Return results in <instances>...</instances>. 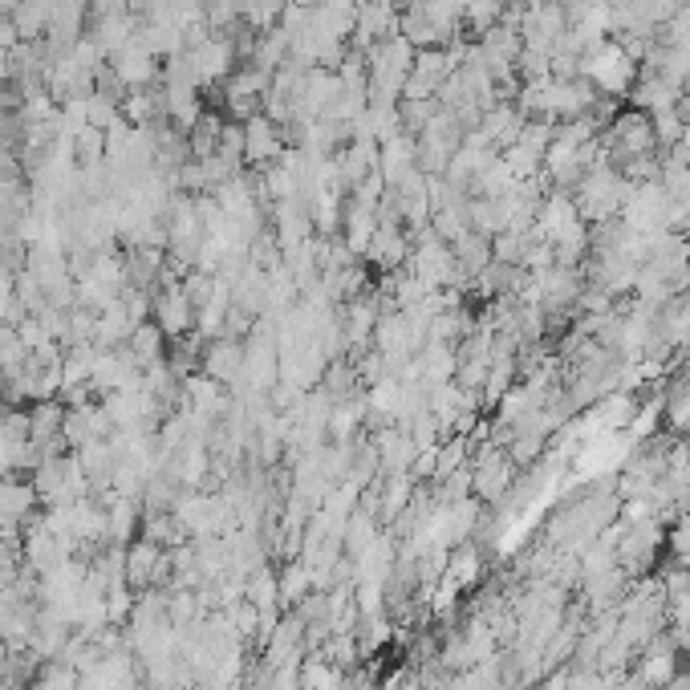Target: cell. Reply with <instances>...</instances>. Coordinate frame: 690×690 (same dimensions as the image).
Returning a JSON list of instances; mask_svg holds the SVG:
<instances>
[{"mask_svg": "<svg viewBox=\"0 0 690 690\" xmlns=\"http://www.w3.org/2000/svg\"><path fill=\"white\" fill-rule=\"evenodd\" d=\"M581 77L605 98H629L633 81H638V62L617 41H601V46L585 49Z\"/></svg>", "mask_w": 690, "mask_h": 690, "instance_id": "1", "label": "cell"}, {"mask_svg": "<svg viewBox=\"0 0 690 690\" xmlns=\"http://www.w3.org/2000/svg\"><path fill=\"white\" fill-rule=\"evenodd\" d=\"M154 325L167 334V338H184V334H196V305L184 292V285L167 280V289L154 292Z\"/></svg>", "mask_w": 690, "mask_h": 690, "instance_id": "2", "label": "cell"}, {"mask_svg": "<svg viewBox=\"0 0 690 690\" xmlns=\"http://www.w3.org/2000/svg\"><path fill=\"white\" fill-rule=\"evenodd\" d=\"M638 682H645L650 690H666L678 678V642L654 638L650 645H642V658H638Z\"/></svg>", "mask_w": 690, "mask_h": 690, "instance_id": "3", "label": "cell"}, {"mask_svg": "<svg viewBox=\"0 0 690 690\" xmlns=\"http://www.w3.org/2000/svg\"><path fill=\"white\" fill-rule=\"evenodd\" d=\"M231 58H236V49L228 37H208L196 46V53H187V65H191L196 81H215V77H228Z\"/></svg>", "mask_w": 690, "mask_h": 690, "instance_id": "4", "label": "cell"}, {"mask_svg": "<svg viewBox=\"0 0 690 690\" xmlns=\"http://www.w3.org/2000/svg\"><path fill=\"white\" fill-rule=\"evenodd\" d=\"M159 556H163V544H154V540L138 537L126 544V585L135 589V593H147L154 581V565H159Z\"/></svg>", "mask_w": 690, "mask_h": 690, "instance_id": "5", "label": "cell"}, {"mask_svg": "<svg viewBox=\"0 0 690 690\" xmlns=\"http://www.w3.org/2000/svg\"><path fill=\"white\" fill-rule=\"evenodd\" d=\"M126 350L135 353V362L142 369L159 366V362L167 357V334L154 322H138L135 329H130V338H126Z\"/></svg>", "mask_w": 690, "mask_h": 690, "instance_id": "6", "label": "cell"}, {"mask_svg": "<svg viewBox=\"0 0 690 690\" xmlns=\"http://www.w3.org/2000/svg\"><path fill=\"white\" fill-rule=\"evenodd\" d=\"M41 690H81V675H77L74 666H65V662H49L46 670H41Z\"/></svg>", "mask_w": 690, "mask_h": 690, "instance_id": "7", "label": "cell"}, {"mask_svg": "<svg viewBox=\"0 0 690 690\" xmlns=\"http://www.w3.org/2000/svg\"><path fill=\"white\" fill-rule=\"evenodd\" d=\"M675 114H678V118H682V126H690V93H687V90L678 93V102H675Z\"/></svg>", "mask_w": 690, "mask_h": 690, "instance_id": "8", "label": "cell"}, {"mask_svg": "<svg viewBox=\"0 0 690 690\" xmlns=\"http://www.w3.org/2000/svg\"><path fill=\"white\" fill-rule=\"evenodd\" d=\"M682 645L690 650V629H682Z\"/></svg>", "mask_w": 690, "mask_h": 690, "instance_id": "9", "label": "cell"}]
</instances>
